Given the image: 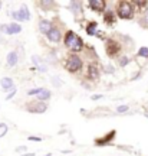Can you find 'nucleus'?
<instances>
[{"instance_id":"13","label":"nucleus","mask_w":148,"mask_h":156,"mask_svg":"<svg viewBox=\"0 0 148 156\" xmlns=\"http://www.w3.org/2000/svg\"><path fill=\"white\" fill-rule=\"evenodd\" d=\"M0 85H2V88L3 90H12L13 88V80H12L10 77H5L0 80Z\"/></svg>"},{"instance_id":"1","label":"nucleus","mask_w":148,"mask_h":156,"mask_svg":"<svg viewBox=\"0 0 148 156\" xmlns=\"http://www.w3.org/2000/svg\"><path fill=\"white\" fill-rule=\"evenodd\" d=\"M65 45H66V48H68V49H71L72 52H79V51L83 48L82 39L79 38L75 32H72V30L66 32V35H65Z\"/></svg>"},{"instance_id":"27","label":"nucleus","mask_w":148,"mask_h":156,"mask_svg":"<svg viewBox=\"0 0 148 156\" xmlns=\"http://www.w3.org/2000/svg\"><path fill=\"white\" fill-rule=\"evenodd\" d=\"M143 22H144V23H145V25H147V26H148V10H147V13H145V16H144Z\"/></svg>"},{"instance_id":"7","label":"nucleus","mask_w":148,"mask_h":156,"mask_svg":"<svg viewBox=\"0 0 148 156\" xmlns=\"http://www.w3.org/2000/svg\"><path fill=\"white\" fill-rule=\"evenodd\" d=\"M86 77L92 81H96L99 78V68L96 64H91L88 67V73H86Z\"/></svg>"},{"instance_id":"17","label":"nucleus","mask_w":148,"mask_h":156,"mask_svg":"<svg viewBox=\"0 0 148 156\" xmlns=\"http://www.w3.org/2000/svg\"><path fill=\"white\" fill-rule=\"evenodd\" d=\"M96 28H98V23L96 22H91L86 26V34L88 35H95L96 34Z\"/></svg>"},{"instance_id":"8","label":"nucleus","mask_w":148,"mask_h":156,"mask_svg":"<svg viewBox=\"0 0 148 156\" xmlns=\"http://www.w3.org/2000/svg\"><path fill=\"white\" fill-rule=\"evenodd\" d=\"M89 7L92 9V10H95V12H102L105 9V3L104 0H89Z\"/></svg>"},{"instance_id":"22","label":"nucleus","mask_w":148,"mask_h":156,"mask_svg":"<svg viewBox=\"0 0 148 156\" xmlns=\"http://www.w3.org/2000/svg\"><path fill=\"white\" fill-rule=\"evenodd\" d=\"M42 91V88H33V90H29L28 91V95H38L39 93Z\"/></svg>"},{"instance_id":"14","label":"nucleus","mask_w":148,"mask_h":156,"mask_svg":"<svg viewBox=\"0 0 148 156\" xmlns=\"http://www.w3.org/2000/svg\"><path fill=\"white\" fill-rule=\"evenodd\" d=\"M17 12H19V16L22 17V22H25V20H29V19H30V12H29V9L25 5L20 7V10H17Z\"/></svg>"},{"instance_id":"3","label":"nucleus","mask_w":148,"mask_h":156,"mask_svg":"<svg viewBox=\"0 0 148 156\" xmlns=\"http://www.w3.org/2000/svg\"><path fill=\"white\" fill-rule=\"evenodd\" d=\"M116 13L121 19H131L134 16V6L131 2H119L116 7Z\"/></svg>"},{"instance_id":"10","label":"nucleus","mask_w":148,"mask_h":156,"mask_svg":"<svg viewBox=\"0 0 148 156\" xmlns=\"http://www.w3.org/2000/svg\"><path fill=\"white\" fill-rule=\"evenodd\" d=\"M53 28V25H52V22L50 20H46V19H43V20H40L39 22V29H40V32L45 35L49 34V30Z\"/></svg>"},{"instance_id":"29","label":"nucleus","mask_w":148,"mask_h":156,"mask_svg":"<svg viewBox=\"0 0 148 156\" xmlns=\"http://www.w3.org/2000/svg\"><path fill=\"white\" fill-rule=\"evenodd\" d=\"M126 61H128L126 58H124V59H121V65H125V64H126Z\"/></svg>"},{"instance_id":"5","label":"nucleus","mask_w":148,"mask_h":156,"mask_svg":"<svg viewBox=\"0 0 148 156\" xmlns=\"http://www.w3.org/2000/svg\"><path fill=\"white\" fill-rule=\"evenodd\" d=\"M121 51V45L115 41H108L106 42V54L109 56H115Z\"/></svg>"},{"instance_id":"19","label":"nucleus","mask_w":148,"mask_h":156,"mask_svg":"<svg viewBox=\"0 0 148 156\" xmlns=\"http://www.w3.org/2000/svg\"><path fill=\"white\" fill-rule=\"evenodd\" d=\"M147 5H148V2H134V3H132V6H137L140 10L145 9V7H147Z\"/></svg>"},{"instance_id":"9","label":"nucleus","mask_w":148,"mask_h":156,"mask_svg":"<svg viewBox=\"0 0 148 156\" xmlns=\"http://www.w3.org/2000/svg\"><path fill=\"white\" fill-rule=\"evenodd\" d=\"M46 36H48V39H49L50 42H59L60 38H62V34H60V30L58 28H52Z\"/></svg>"},{"instance_id":"11","label":"nucleus","mask_w":148,"mask_h":156,"mask_svg":"<svg viewBox=\"0 0 148 156\" xmlns=\"http://www.w3.org/2000/svg\"><path fill=\"white\" fill-rule=\"evenodd\" d=\"M32 61H33V64L36 65V68H38L40 73H46V71H48V67H46V64H45L43 61H40V58H39V56L33 55V56H32Z\"/></svg>"},{"instance_id":"6","label":"nucleus","mask_w":148,"mask_h":156,"mask_svg":"<svg viewBox=\"0 0 148 156\" xmlns=\"http://www.w3.org/2000/svg\"><path fill=\"white\" fill-rule=\"evenodd\" d=\"M26 108L32 113H43L45 110H46V104H45V103H40V101H33L32 104L28 106Z\"/></svg>"},{"instance_id":"15","label":"nucleus","mask_w":148,"mask_h":156,"mask_svg":"<svg viewBox=\"0 0 148 156\" xmlns=\"http://www.w3.org/2000/svg\"><path fill=\"white\" fill-rule=\"evenodd\" d=\"M36 97H38L39 101H42V103H43V101H46V100H49L50 98V91L48 88H42V91H40Z\"/></svg>"},{"instance_id":"30","label":"nucleus","mask_w":148,"mask_h":156,"mask_svg":"<svg viewBox=\"0 0 148 156\" xmlns=\"http://www.w3.org/2000/svg\"><path fill=\"white\" fill-rule=\"evenodd\" d=\"M0 7H2V2H0Z\"/></svg>"},{"instance_id":"18","label":"nucleus","mask_w":148,"mask_h":156,"mask_svg":"<svg viewBox=\"0 0 148 156\" xmlns=\"http://www.w3.org/2000/svg\"><path fill=\"white\" fill-rule=\"evenodd\" d=\"M104 20H105L106 23H108V25H111V23L115 22V19H114V15H112V13H109V12H108V13H105Z\"/></svg>"},{"instance_id":"25","label":"nucleus","mask_w":148,"mask_h":156,"mask_svg":"<svg viewBox=\"0 0 148 156\" xmlns=\"http://www.w3.org/2000/svg\"><path fill=\"white\" fill-rule=\"evenodd\" d=\"M9 91H10V93H9V94L6 95V98H7V100H10L12 97H13V95H15V94H16V88L13 87V88H12V90H9Z\"/></svg>"},{"instance_id":"16","label":"nucleus","mask_w":148,"mask_h":156,"mask_svg":"<svg viewBox=\"0 0 148 156\" xmlns=\"http://www.w3.org/2000/svg\"><path fill=\"white\" fill-rule=\"evenodd\" d=\"M114 136H115V130L106 134V136H105V139H99V140H96V143H98V145H105L106 142H109V140L114 139Z\"/></svg>"},{"instance_id":"28","label":"nucleus","mask_w":148,"mask_h":156,"mask_svg":"<svg viewBox=\"0 0 148 156\" xmlns=\"http://www.w3.org/2000/svg\"><path fill=\"white\" fill-rule=\"evenodd\" d=\"M99 98H102V95H101V94H95V95H92V100H99Z\"/></svg>"},{"instance_id":"20","label":"nucleus","mask_w":148,"mask_h":156,"mask_svg":"<svg viewBox=\"0 0 148 156\" xmlns=\"http://www.w3.org/2000/svg\"><path fill=\"white\" fill-rule=\"evenodd\" d=\"M7 130H9L7 124H5V123H0V137H3V136L7 133Z\"/></svg>"},{"instance_id":"26","label":"nucleus","mask_w":148,"mask_h":156,"mask_svg":"<svg viewBox=\"0 0 148 156\" xmlns=\"http://www.w3.org/2000/svg\"><path fill=\"white\" fill-rule=\"evenodd\" d=\"M29 140H33V142H42V139H40V137H36V136H30Z\"/></svg>"},{"instance_id":"23","label":"nucleus","mask_w":148,"mask_h":156,"mask_svg":"<svg viewBox=\"0 0 148 156\" xmlns=\"http://www.w3.org/2000/svg\"><path fill=\"white\" fill-rule=\"evenodd\" d=\"M52 84H53L55 87H60V85H62V81H59V77H53L52 78Z\"/></svg>"},{"instance_id":"21","label":"nucleus","mask_w":148,"mask_h":156,"mask_svg":"<svg viewBox=\"0 0 148 156\" xmlns=\"http://www.w3.org/2000/svg\"><path fill=\"white\" fill-rule=\"evenodd\" d=\"M138 56H143V58H148V48H145V46L140 48V51H138Z\"/></svg>"},{"instance_id":"4","label":"nucleus","mask_w":148,"mask_h":156,"mask_svg":"<svg viewBox=\"0 0 148 156\" xmlns=\"http://www.w3.org/2000/svg\"><path fill=\"white\" fill-rule=\"evenodd\" d=\"M0 30H3L5 34L7 35H16V34H20L22 32V26L19 23H10V25H3L0 26Z\"/></svg>"},{"instance_id":"12","label":"nucleus","mask_w":148,"mask_h":156,"mask_svg":"<svg viewBox=\"0 0 148 156\" xmlns=\"http://www.w3.org/2000/svg\"><path fill=\"white\" fill-rule=\"evenodd\" d=\"M17 59H19V56H17V52L15 51H12L7 54V58H6V62H7V65L9 67H15L17 64Z\"/></svg>"},{"instance_id":"24","label":"nucleus","mask_w":148,"mask_h":156,"mask_svg":"<svg viewBox=\"0 0 148 156\" xmlns=\"http://www.w3.org/2000/svg\"><path fill=\"white\" fill-rule=\"evenodd\" d=\"M128 108H130L128 106H118L116 112H118V113H125V112H128Z\"/></svg>"},{"instance_id":"2","label":"nucleus","mask_w":148,"mask_h":156,"mask_svg":"<svg viewBox=\"0 0 148 156\" xmlns=\"http://www.w3.org/2000/svg\"><path fill=\"white\" fill-rule=\"evenodd\" d=\"M65 67L69 73L75 74V73H79L82 69V59L76 55V54H72V55L68 56V59L65 62Z\"/></svg>"}]
</instances>
